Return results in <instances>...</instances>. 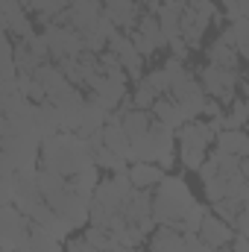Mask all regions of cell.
Returning a JSON list of instances; mask_svg holds the SVG:
<instances>
[{
    "mask_svg": "<svg viewBox=\"0 0 249 252\" xmlns=\"http://www.w3.org/2000/svg\"><path fill=\"white\" fill-rule=\"evenodd\" d=\"M41 164L59 170L67 179H73L85 167H94V150L76 132H59L41 144Z\"/></svg>",
    "mask_w": 249,
    "mask_h": 252,
    "instance_id": "6da1fadb",
    "label": "cell"
},
{
    "mask_svg": "<svg viewBox=\"0 0 249 252\" xmlns=\"http://www.w3.org/2000/svg\"><path fill=\"white\" fill-rule=\"evenodd\" d=\"M193 202H196V199H193V193H190L185 179L167 173V176L158 182L156 193H153V217H156L158 226H173V229L179 232L182 214H185Z\"/></svg>",
    "mask_w": 249,
    "mask_h": 252,
    "instance_id": "7a4b0ae2",
    "label": "cell"
},
{
    "mask_svg": "<svg viewBox=\"0 0 249 252\" xmlns=\"http://www.w3.org/2000/svg\"><path fill=\"white\" fill-rule=\"evenodd\" d=\"M0 244L3 252H24L32 241V220L18 208V205H3L0 208Z\"/></svg>",
    "mask_w": 249,
    "mask_h": 252,
    "instance_id": "3957f363",
    "label": "cell"
},
{
    "mask_svg": "<svg viewBox=\"0 0 249 252\" xmlns=\"http://www.w3.org/2000/svg\"><path fill=\"white\" fill-rule=\"evenodd\" d=\"M241 70L238 67H217V64H205L202 70H199V82H202V88H205V94L208 97H214V100H220V103H235L238 97H235V91H238V85H241Z\"/></svg>",
    "mask_w": 249,
    "mask_h": 252,
    "instance_id": "277c9868",
    "label": "cell"
},
{
    "mask_svg": "<svg viewBox=\"0 0 249 252\" xmlns=\"http://www.w3.org/2000/svg\"><path fill=\"white\" fill-rule=\"evenodd\" d=\"M132 190H135V185L129 179V170H124V173H115L109 179H100V185L94 190V202H100V205H106L112 211H124Z\"/></svg>",
    "mask_w": 249,
    "mask_h": 252,
    "instance_id": "5b68a950",
    "label": "cell"
},
{
    "mask_svg": "<svg viewBox=\"0 0 249 252\" xmlns=\"http://www.w3.org/2000/svg\"><path fill=\"white\" fill-rule=\"evenodd\" d=\"M44 35H47V41H50V53H53L56 62H59V59H67V56H79V53H85V47H82V35H79V30H73V27L50 24V27L44 30Z\"/></svg>",
    "mask_w": 249,
    "mask_h": 252,
    "instance_id": "8992f818",
    "label": "cell"
},
{
    "mask_svg": "<svg viewBox=\"0 0 249 252\" xmlns=\"http://www.w3.org/2000/svg\"><path fill=\"white\" fill-rule=\"evenodd\" d=\"M109 50L121 59V64H124V70L129 73V79L138 85L141 79H144V56L138 53V47L132 44V38L126 35V32H115L112 38H109Z\"/></svg>",
    "mask_w": 249,
    "mask_h": 252,
    "instance_id": "52a82bcc",
    "label": "cell"
},
{
    "mask_svg": "<svg viewBox=\"0 0 249 252\" xmlns=\"http://www.w3.org/2000/svg\"><path fill=\"white\" fill-rule=\"evenodd\" d=\"M235 235H238L235 226L226 223L223 217H217L214 211L202 220V229H199V238H202V244L208 247V252H220V250H226V247H232Z\"/></svg>",
    "mask_w": 249,
    "mask_h": 252,
    "instance_id": "ba28073f",
    "label": "cell"
},
{
    "mask_svg": "<svg viewBox=\"0 0 249 252\" xmlns=\"http://www.w3.org/2000/svg\"><path fill=\"white\" fill-rule=\"evenodd\" d=\"M41 202H44V193L38 188L35 173L18 170V173H15V202H12V205H18L27 217H32V211H35Z\"/></svg>",
    "mask_w": 249,
    "mask_h": 252,
    "instance_id": "9c48e42d",
    "label": "cell"
},
{
    "mask_svg": "<svg viewBox=\"0 0 249 252\" xmlns=\"http://www.w3.org/2000/svg\"><path fill=\"white\" fill-rule=\"evenodd\" d=\"M138 12H141V9H138V0H103V15L112 18L115 27L129 30V32H132V30L138 27V21H141Z\"/></svg>",
    "mask_w": 249,
    "mask_h": 252,
    "instance_id": "30bf717a",
    "label": "cell"
},
{
    "mask_svg": "<svg viewBox=\"0 0 249 252\" xmlns=\"http://www.w3.org/2000/svg\"><path fill=\"white\" fill-rule=\"evenodd\" d=\"M153 118H156L158 124H164L167 129H173V132H179V129L187 124V118H185V112H182V106H179V100L170 97V94H164V97L156 100Z\"/></svg>",
    "mask_w": 249,
    "mask_h": 252,
    "instance_id": "8fae6325",
    "label": "cell"
},
{
    "mask_svg": "<svg viewBox=\"0 0 249 252\" xmlns=\"http://www.w3.org/2000/svg\"><path fill=\"white\" fill-rule=\"evenodd\" d=\"M182 15H185V3H176V0H164L161 3L158 21H161V30L167 35V41L182 35Z\"/></svg>",
    "mask_w": 249,
    "mask_h": 252,
    "instance_id": "7c38bea8",
    "label": "cell"
},
{
    "mask_svg": "<svg viewBox=\"0 0 249 252\" xmlns=\"http://www.w3.org/2000/svg\"><path fill=\"white\" fill-rule=\"evenodd\" d=\"M150 252H185V235L173 226H158L150 235Z\"/></svg>",
    "mask_w": 249,
    "mask_h": 252,
    "instance_id": "4fadbf2b",
    "label": "cell"
},
{
    "mask_svg": "<svg viewBox=\"0 0 249 252\" xmlns=\"http://www.w3.org/2000/svg\"><path fill=\"white\" fill-rule=\"evenodd\" d=\"M167 173L158 167V164H153V161H141V164H132L129 167V179H132V185L141 190H150V188H158V182L164 179Z\"/></svg>",
    "mask_w": 249,
    "mask_h": 252,
    "instance_id": "5bb4252c",
    "label": "cell"
},
{
    "mask_svg": "<svg viewBox=\"0 0 249 252\" xmlns=\"http://www.w3.org/2000/svg\"><path fill=\"white\" fill-rule=\"evenodd\" d=\"M106 124H109V112H106V109H100L97 103H91V100H88L85 115H82V124H79V129H76V135L88 141L91 135L103 132V129H106Z\"/></svg>",
    "mask_w": 249,
    "mask_h": 252,
    "instance_id": "9a60e30c",
    "label": "cell"
},
{
    "mask_svg": "<svg viewBox=\"0 0 249 252\" xmlns=\"http://www.w3.org/2000/svg\"><path fill=\"white\" fill-rule=\"evenodd\" d=\"M156 50H164L167 47V35H164V30H161V21H158V15H153V12H141V21H138V27H135Z\"/></svg>",
    "mask_w": 249,
    "mask_h": 252,
    "instance_id": "2e32d148",
    "label": "cell"
},
{
    "mask_svg": "<svg viewBox=\"0 0 249 252\" xmlns=\"http://www.w3.org/2000/svg\"><path fill=\"white\" fill-rule=\"evenodd\" d=\"M214 147H217L220 153H232V156H241V158H244L249 153V135L244 129H226V132L217 135Z\"/></svg>",
    "mask_w": 249,
    "mask_h": 252,
    "instance_id": "e0dca14e",
    "label": "cell"
},
{
    "mask_svg": "<svg viewBox=\"0 0 249 252\" xmlns=\"http://www.w3.org/2000/svg\"><path fill=\"white\" fill-rule=\"evenodd\" d=\"M121 124H124L129 141H138V138L150 135V129H153V124H156V118H153L150 112H144V109H132Z\"/></svg>",
    "mask_w": 249,
    "mask_h": 252,
    "instance_id": "ac0fdd59",
    "label": "cell"
},
{
    "mask_svg": "<svg viewBox=\"0 0 249 252\" xmlns=\"http://www.w3.org/2000/svg\"><path fill=\"white\" fill-rule=\"evenodd\" d=\"M205 59H208V64H217V67H238V62H241V50L217 38V41L205 50Z\"/></svg>",
    "mask_w": 249,
    "mask_h": 252,
    "instance_id": "d6986e66",
    "label": "cell"
},
{
    "mask_svg": "<svg viewBox=\"0 0 249 252\" xmlns=\"http://www.w3.org/2000/svg\"><path fill=\"white\" fill-rule=\"evenodd\" d=\"M0 30L3 32H9L15 41H30V38H35L38 32L32 30V21H30V15H27V9L24 12H18L15 18H9V21H0Z\"/></svg>",
    "mask_w": 249,
    "mask_h": 252,
    "instance_id": "ffe728a7",
    "label": "cell"
},
{
    "mask_svg": "<svg viewBox=\"0 0 249 252\" xmlns=\"http://www.w3.org/2000/svg\"><path fill=\"white\" fill-rule=\"evenodd\" d=\"M35 79L47 88V97H53V94H59L64 85H70V79L64 76L62 70H59V64H41L38 70H35Z\"/></svg>",
    "mask_w": 249,
    "mask_h": 252,
    "instance_id": "44dd1931",
    "label": "cell"
},
{
    "mask_svg": "<svg viewBox=\"0 0 249 252\" xmlns=\"http://www.w3.org/2000/svg\"><path fill=\"white\" fill-rule=\"evenodd\" d=\"M94 164H97L100 170H112V173H124V170H129V167H126L129 161H126L124 156H118L115 150H109L106 144H103V147H94Z\"/></svg>",
    "mask_w": 249,
    "mask_h": 252,
    "instance_id": "7402d4cb",
    "label": "cell"
},
{
    "mask_svg": "<svg viewBox=\"0 0 249 252\" xmlns=\"http://www.w3.org/2000/svg\"><path fill=\"white\" fill-rule=\"evenodd\" d=\"M15 64H18V73H30V76H35V70H38L44 62L27 47V41H15Z\"/></svg>",
    "mask_w": 249,
    "mask_h": 252,
    "instance_id": "603a6c76",
    "label": "cell"
},
{
    "mask_svg": "<svg viewBox=\"0 0 249 252\" xmlns=\"http://www.w3.org/2000/svg\"><path fill=\"white\" fill-rule=\"evenodd\" d=\"M70 185L79 190L82 196H88V199H94V190L100 185V167L94 164V167H85L82 173H76L73 179H70Z\"/></svg>",
    "mask_w": 249,
    "mask_h": 252,
    "instance_id": "cb8c5ba5",
    "label": "cell"
},
{
    "mask_svg": "<svg viewBox=\"0 0 249 252\" xmlns=\"http://www.w3.org/2000/svg\"><path fill=\"white\" fill-rule=\"evenodd\" d=\"M205 217H208V208H205L202 202H193L185 214H182V226H179V232H182V235H185V232L199 235V229H202V220H205Z\"/></svg>",
    "mask_w": 249,
    "mask_h": 252,
    "instance_id": "d4e9b609",
    "label": "cell"
},
{
    "mask_svg": "<svg viewBox=\"0 0 249 252\" xmlns=\"http://www.w3.org/2000/svg\"><path fill=\"white\" fill-rule=\"evenodd\" d=\"M249 124V100L247 97H238L229 112H226V129H241Z\"/></svg>",
    "mask_w": 249,
    "mask_h": 252,
    "instance_id": "484cf974",
    "label": "cell"
},
{
    "mask_svg": "<svg viewBox=\"0 0 249 252\" xmlns=\"http://www.w3.org/2000/svg\"><path fill=\"white\" fill-rule=\"evenodd\" d=\"M179 158L187 170H199L208 158V150L205 147H190V144H179Z\"/></svg>",
    "mask_w": 249,
    "mask_h": 252,
    "instance_id": "4316f807",
    "label": "cell"
},
{
    "mask_svg": "<svg viewBox=\"0 0 249 252\" xmlns=\"http://www.w3.org/2000/svg\"><path fill=\"white\" fill-rule=\"evenodd\" d=\"M202 188H205V196H208V202L214 205V202H220V199H226V196H229V176L217 173V176L205 179V182H202Z\"/></svg>",
    "mask_w": 249,
    "mask_h": 252,
    "instance_id": "83f0119b",
    "label": "cell"
},
{
    "mask_svg": "<svg viewBox=\"0 0 249 252\" xmlns=\"http://www.w3.org/2000/svg\"><path fill=\"white\" fill-rule=\"evenodd\" d=\"M141 82H144V85H147V88H150L156 97H164V94H170V76H167V70H164V67H158V70L147 73ZM141 82H138V85H141Z\"/></svg>",
    "mask_w": 249,
    "mask_h": 252,
    "instance_id": "f1b7e54d",
    "label": "cell"
},
{
    "mask_svg": "<svg viewBox=\"0 0 249 252\" xmlns=\"http://www.w3.org/2000/svg\"><path fill=\"white\" fill-rule=\"evenodd\" d=\"M85 238H88V244H94L100 252H112L118 247L115 238H112V232L109 229H100V226H88L85 229Z\"/></svg>",
    "mask_w": 249,
    "mask_h": 252,
    "instance_id": "f546056e",
    "label": "cell"
},
{
    "mask_svg": "<svg viewBox=\"0 0 249 252\" xmlns=\"http://www.w3.org/2000/svg\"><path fill=\"white\" fill-rule=\"evenodd\" d=\"M211 211H214L217 217H223L226 223H235V220H238V214L244 211V205L226 196V199H220V202H214V205H211Z\"/></svg>",
    "mask_w": 249,
    "mask_h": 252,
    "instance_id": "4dcf8cb0",
    "label": "cell"
},
{
    "mask_svg": "<svg viewBox=\"0 0 249 252\" xmlns=\"http://www.w3.org/2000/svg\"><path fill=\"white\" fill-rule=\"evenodd\" d=\"M132 100H135V109H144V112H150V109L156 106V100H158V97H156V94H153V91H150V88H147L144 82H141V85L135 88Z\"/></svg>",
    "mask_w": 249,
    "mask_h": 252,
    "instance_id": "1f68e13d",
    "label": "cell"
},
{
    "mask_svg": "<svg viewBox=\"0 0 249 252\" xmlns=\"http://www.w3.org/2000/svg\"><path fill=\"white\" fill-rule=\"evenodd\" d=\"M27 47H30L41 62H47V56H53V53H50V41H47V35H44V32H38L35 38H30V41H27Z\"/></svg>",
    "mask_w": 249,
    "mask_h": 252,
    "instance_id": "d6a6232c",
    "label": "cell"
},
{
    "mask_svg": "<svg viewBox=\"0 0 249 252\" xmlns=\"http://www.w3.org/2000/svg\"><path fill=\"white\" fill-rule=\"evenodd\" d=\"M64 252H100L94 244H88V238H67L64 241Z\"/></svg>",
    "mask_w": 249,
    "mask_h": 252,
    "instance_id": "836d02e7",
    "label": "cell"
},
{
    "mask_svg": "<svg viewBox=\"0 0 249 252\" xmlns=\"http://www.w3.org/2000/svg\"><path fill=\"white\" fill-rule=\"evenodd\" d=\"M18 12H24V3H18V0H0V21H9Z\"/></svg>",
    "mask_w": 249,
    "mask_h": 252,
    "instance_id": "e575fe53",
    "label": "cell"
},
{
    "mask_svg": "<svg viewBox=\"0 0 249 252\" xmlns=\"http://www.w3.org/2000/svg\"><path fill=\"white\" fill-rule=\"evenodd\" d=\"M223 15H226V21H229V24H235V21H241V18H244V9H241V3H238V0H223Z\"/></svg>",
    "mask_w": 249,
    "mask_h": 252,
    "instance_id": "d590c367",
    "label": "cell"
},
{
    "mask_svg": "<svg viewBox=\"0 0 249 252\" xmlns=\"http://www.w3.org/2000/svg\"><path fill=\"white\" fill-rule=\"evenodd\" d=\"M129 38H132V44L138 47V53H141V56H150V53H156V47H153V44H150V41H147V38H144L138 30H132V32H129Z\"/></svg>",
    "mask_w": 249,
    "mask_h": 252,
    "instance_id": "8d00e7d4",
    "label": "cell"
},
{
    "mask_svg": "<svg viewBox=\"0 0 249 252\" xmlns=\"http://www.w3.org/2000/svg\"><path fill=\"white\" fill-rule=\"evenodd\" d=\"M196 173H199V179H202V182H205V179H211V176H217V173H220V164H217V158H214V153H211V156H208V158H205V164H202V167H199V170H196Z\"/></svg>",
    "mask_w": 249,
    "mask_h": 252,
    "instance_id": "74e56055",
    "label": "cell"
},
{
    "mask_svg": "<svg viewBox=\"0 0 249 252\" xmlns=\"http://www.w3.org/2000/svg\"><path fill=\"white\" fill-rule=\"evenodd\" d=\"M167 47L173 50V59H179V62H185L187 59V50H190V47H187V41L182 38V35H179V38H170Z\"/></svg>",
    "mask_w": 249,
    "mask_h": 252,
    "instance_id": "f35d334b",
    "label": "cell"
},
{
    "mask_svg": "<svg viewBox=\"0 0 249 252\" xmlns=\"http://www.w3.org/2000/svg\"><path fill=\"white\" fill-rule=\"evenodd\" d=\"M185 252H208V247L202 244V238H199V235L185 232Z\"/></svg>",
    "mask_w": 249,
    "mask_h": 252,
    "instance_id": "ab89813d",
    "label": "cell"
},
{
    "mask_svg": "<svg viewBox=\"0 0 249 252\" xmlns=\"http://www.w3.org/2000/svg\"><path fill=\"white\" fill-rule=\"evenodd\" d=\"M202 115L211 121V118H220V115H226L223 112V106H220V100H214V97H208V103H205V109H202Z\"/></svg>",
    "mask_w": 249,
    "mask_h": 252,
    "instance_id": "60d3db41",
    "label": "cell"
},
{
    "mask_svg": "<svg viewBox=\"0 0 249 252\" xmlns=\"http://www.w3.org/2000/svg\"><path fill=\"white\" fill-rule=\"evenodd\" d=\"M232 250H235V252H249V238H244V235H235Z\"/></svg>",
    "mask_w": 249,
    "mask_h": 252,
    "instance_id": "b9f144b4",
    "label": "cell"
},
{
    "mask_svg": "<svg viewBox=\"0 0 249 252\" xmlns=\"http://www.w3.org/2000/svg\"><path fill=\"white\" fill-rule=\"evenodd\" d=\"M241 176L249 182V158H241Z\"/></svg>",
    "mask_w": 249,
    "mask_h": 252,
    "instance_id": "7bdbcfd3",
    "label": "cell"
},
{
    "mask_svg": "<svg viewBox=\"0 0 249 252\" xmlns=\"http://www.w3.org/2000/svg\"><path fill=\"white\" fill-rule=\"evenodd\" d=\"M112 252H141V247H115Z\"/></svg>",
    "mask_w": 249,
    "mask_h": 252,
    "instance_id": "ee69618b",
    "label": "cell"
},
{
    "mask_svg": "<svg viewBox=\"0 0 249 252\" xmlns=\"http://www.w3.org/2000/svg\"><path fill=\"white\" fill-rule=\"evenodd\" d=\"M241 3V9H244V18H249V0H238Z\"/></svg>",
    "mask_w": 249,
    "mask_h": 252,
    "instance_id": "f6af8a7d",
    "label": "cell"
},
{
    "mask_svg": "<svg viewBox=\"0 0 249 252\" xmlns=\"http://www.w3.org/2000/svg\"><path fill=\"white\" fill-rule=\"evenodd\" d=\"M176 3H185V6H190V3H202V0H176Z\"/></svg>",
    "mask_w": 249,
    "mask_h": 252,
    "instance_id": "bcb514c9",
    "label": "cell"
},
{
    "mask_svg": "<svg viewBox=\"0 0 249 252\" xmlns=\"http://www.w3.org/2000/svg\"><path fill=\"white\" fill-rule=\"evenodd\" d=\"M220 252H235V250H232V247H226V250H220Z\"/></svg>",
    "mask_w": 249,
    "mask_h": 252,
    "instance_id": "7dc6e473",
    "label": "cell"
},
{
    "mask_svg": "<svg viewBox=\"0 0 249 252\" xmlns=\"http://www.w3.org/2000/svg\"><path fill=\"white\" fill-rule=\"evenodd\" d=\"M18 3H24V0H18Z\"/></svg>",
    "mask_w": 249,
    "mask_h": 252,
    "instance_id": "c3c4849f",
    "label": "cell"
}]
</instances>
